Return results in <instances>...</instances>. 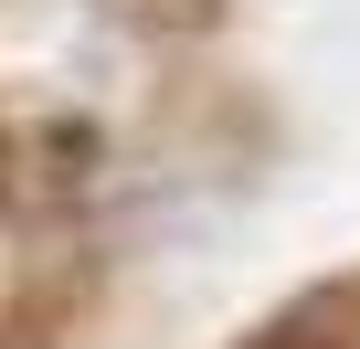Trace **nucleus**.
Masks as SVG:
<instances>
[{"label": "nucleus", "instance_id": "obj_1", "mask_svg": "<svg viewBox=\"0 0 360 349\" xmlns=\"http://www.w3.org/2000/svg\"><path fill=\"white\" fill-rule=\"evenodd\" d=\"M244 349H339V338H318V328H265V338H244Z\"/></svg>", "mask_w": 360, "mask_h": 349}]
</instances>
